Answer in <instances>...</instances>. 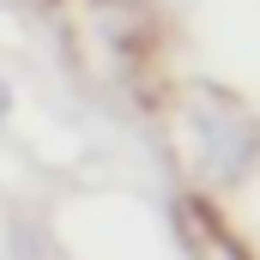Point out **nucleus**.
<instances>
[{
    "label": "nucleus",
    "instance_id": "obj_1",
    "mask_svg": "<svg viewBox=\"0 0 260 260\" xmlns=\"http://www.w3.org/2000/svg\"><path fill=\"white\" fill-rule=\"evenodd\" d=\"M188 139H194V170L206 182H236L254 157V127L224 91L188 97Z\"/></svg>",
    "mask_w": 260,
    "mask_h": 260
},
{
    "label": "nucleus",
    "instance_id": "obj_2",
    "mask_svg": "<svg viewBox=\"0 0 260 260\" xmlns=\"http://www.w3.org/2000/svg\"><path fill=\"white\" fill-rule=\"evenodd\" d=\"M6 115H12V91L0 85V127H6Z\"/></svg>",
    "mask_w": 260,
    "mask_h": 260
}]
</instances>
